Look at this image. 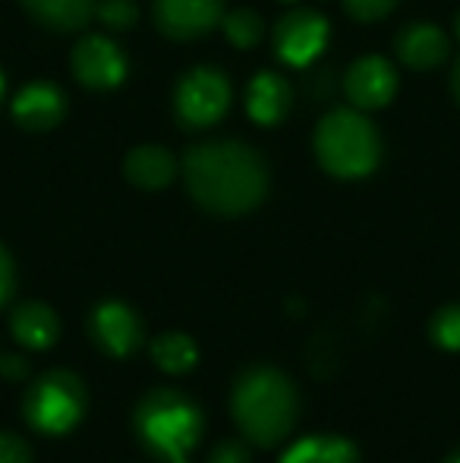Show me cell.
<instances>
[{"instance_id": "cell-1", "label": "cell", "mask_w": 460, "mask_h": 463, "mask_svg": "<svg viewBox=\"0 0 460 463\" xmlns=\"http://www.w3.org/2000/svg\"><path fill=\"white\" fill-rule=\"evenodd\" d=\"M183 177L190 195L211 214H243L262 202L268 171L249 146L233 139L205 142L186 152Z\"/></svg>"}, {"instance_id": "cell-2", "label": "cell", "mask_w": 460, "mask_h": 463, "mask_svg": "<svg viewBox=\"0 0 460 463\" xmlns=\"http://www.w3.org/2000/svg\"><path fill=\"white\" fill-rule=\"evenodd\" d=\"M230 410L239 432L258 448H271L290 435L300 413L296 388L281 369L256 366L237 378Z\"/></svg>"}, {"instance_id": "cell-3", "label": "cell", "mask_w": 460, "mask_h": 463, "mask_svg": "<svg viewBox=\"0 0 460 463\" xmlns=\"http://www.w3.org/2000/svg\"><path fill=\"white\" fill-rule=\"evenodd\" d=\"M133 429L148 454H158L167 463H190L192 448L202 439L205 420L192 397L174 388H158L139 401Z\"/></svg>"}, {"instance_id": "cell-4", "label": "cell", "mask_w": 460, "mask_h": 463, "mask_svg": "<svg viewBox=\"0 0 460 463\" xmlns=\"http://www.w3.org/2000/svg\"><path fill=\"white\" fill-rule=\"evenodd\" d=\"M315 155L328 174L341 180L366 177L379 167L381 142L360 110H332L315 129Z\"/></svg>"}, {"instance_id": "cell-5", "label": "cell", "mask_w": 460, "mask_h": 463, "mask_svg": "<svg viewBox=\"0 0 460 463\" xmlns=\"http://www.w3.org/2000/svg\"><path fill=\"white\" fill-rule=\"evenodd\" d=\"M25 422L42 435H63L86 413V384L67 369H51L32 382L23 401Z\"/></svg>"}, {"instance_id": "cell-6", "label": "cell", "mask_w": 460, "mask_h": 463, "mask_svg": "<svg viewBox=\"0 0 460 463\" xmlns=\"http://www.w3.org/2000/svg\"><path fill=\"white\" fill-rule=\"evenodd\" d=\"M230 104V82L221 70L199 67L192 73H186L174 95V110L177 120L186 129H205L211 123H218L228 114Z\"/></svg>"}, {"instance_id": "cell-7", "label": "cell", "mask_w": 460, "mask_h": 463, "mask_svg": "<svg viewBox=\"0 0 460 463\" xmlns=\"http://www.w3.org/2000/svg\"><path fill=\"white\" fill-rule=\"evenodd\" d=\"M328 42V23L315 10H290L275 29L277 57L290 67H306Z\"/></svg>"}, {"instance_id": "cell-8", "label": "cell", "mask_w": 460, "mask_h": 463, "mask_svg": "<svg viewBox=\"0 0 460 463\" xmlns=\"http://www.w3.org/2000/svg\"><path fill=\"white\" fill-rule=\"evenodd\" d=\"M73 73L89 89H114L127 76V57L105 35H86L73 51Z\"/></svg>"}, {"instance_id": "cell-9", "label": "cell", "mask_w": 460, "mask_h": 463, "mask_svg": "<svg viewBox=\"0 0 460 463\" xmlns=\"http://www.w3.org/2000/svg\"><path fill=\"white\" fill-rule=\"evenodd\" d=\"M224 19V0H155V23L167 38H199Z\"/></svg>"}, {"instance_id": "cell-10", "label": "cell", "mask_w": 460, "mask_h": 463, "mask_svg": "<svg viewBox=\"0 0 460 463\" xmlns=\"http://www.w3.org/2000/svg\"><path fill=\"white\" fill-rule=\"evenodd\" d=\"M92 341L111 356H129L142 344V322L127 303H101L89 318Z\"/></svg>"}, {"instance_id": "cell-11", "label": "cell", "mask_w": 460, "mask_h": 463, "mask_svg": "<svg viewBox=\"0 0 460 463\" xmlns=\"http://www.w3.org/2000/svg\"><path fill=\"white\" fill-rule=\"evenodd\" d=\"M344 89L350 104H356V110H375L385 108L394 98L398 76H394L391 63L381 61V57H362L347 70Z\"/></svg>"}, {"instance_id": "cell-12", "label": "cell", "mask_w": 460, "mask_h": 463, "mask_svg": "<svg viewBox=\"0 0 460 463\" xmlns=\"http://www.w3.org/2000/svg\"><path fill=\"white\" fill-rule=\"evenodd\" d=\"M63 117V95L61 89L48 86V82H35V86H25L23 92L13 101V120L23 129L32 133H44V129H54Z\"/></svg>"}, {"instance_id": "cell-13", "label": "cell", "mask_w": 460, "mask_h": 463, "mask_svg": "<svg viewBox=\"0 0 460 463\" xmlns=\"http://www.w3.org/2000/svg\"><path fill=\"white\" fill-rule=\"evenodd\" d=\"M451 44L445 38L442 29L429 23H417V25H407L404 32L398 35V54L407 67L413 70H429L438 67V63L448 57Z\"/></svg>"}, {"instance_id": "cell-14", "label": "cell", "mask_w": 460, "mask_h": 463, "mask_svg": "<svg viewBox=\"0 0 460 463\" xmlns=\"http://www.w3.org/2000/svg\"><path fill=\"white\" fill-rule=\"evenodd\" d=\"M123 174H127L129 184L139 189H164L177 177V161L161 146H139L127 155Z\"/></svg>"}, {"instance_id": "cell-15", "label": "cell", "mask_w": 460, "mask_h": 463, "mask_svg": "<svg viewBox=\"0 0 460 463\" xmlns=\"http://www.w3.org/2000/svg\"><path fill=\"white\" fill-rule=\"evenodd\" d=\"M13 337L29 350H48L61 335V322H57L54 309L44 303H23L10 318Z\"/></svg>"}, {"instance_id": "cell-16", "label": "cell", "mask_w": 460, "mask_h": 463, "mask_svg": "<svg viewBox=\"0 0 460 463\" xmlns=\"http://www.w3.org/2000/svg\"><path fill=\"white\" fill-rule=\"evenodd\" d=\"M246 110L256 123L271 127L290 110V86L275 73H258L249 82V95H246Z\"/></svg>"}, {"instance_id": "cell-17", "label": "cell", "mask_w": 460, "mask_h": 463, "mask_svg": "<svg viewBox=\"0 0 460 463\" xmlns=\"http://www.w3.org/2000/svg\"><path fill=\"white\" fill-rule=\"evenodd\" d=\"M281 463H360V451L341 435H309L290 445Z\"/></svg>"}, {"instance_id": "cell-18", "label": "cell", "mask_w": 460, "mask_h": 463, "mask_svg": "<svg viewBox=\"0 0 460 463\" xmlns=\"http://www.w3.org/2000/svg\"><path fill=\"white\" fill-rule=\"evenodd\" d=\"M23 6L57 32H76L95 16V0H23Z\"/></svg>"}, {"instance_id": "cell-19", "label": "cell", "mask_w": 460, "mask_h": 463, "mask_svg": "<svg viewBox=\"0 0 460 463\" xmlns=\"http://www.w3.org/2000/svg\"><path fill=\"white\" fill-rule=\"evenodd\" d=\"M152 360L164 372H171V375H183V372H190L199 363L196 341L190 335H180V331H167V335L155 337Z\"/></svg>"}, {"instance_id": "cell-20", "label": "cell", "mask_w": 460, "mask_h": 463, "mask_svg": "<svg viewBox=\"0 0 460 463\" xmlns=\"http://www.w3.org/2000/svg\"><path fill=\"white\" fill-rule=\"evenodd\" d=\"M429 335L442 350H460V303L436 312V318L429 322Z\"/></svg>"}, {"instance_id": "cell-21", "label": "cell", "mask_w": 460, "mask_h": 463, "mask_svg": "<svg viewBox=\"0 0 460 463\" xmlns=\"http://www.w3.org/2000/svg\"><path fill=\"white\" fill-rule=\"evenodd\" d=\"M224 32H228L233 44L249 48V44H256L262 38V19L252 10H233L230 16H224Z\"/></svg>"}, {"instance_id": "cell-22", "label": "cell", "mask_w": 460, "mask_h": 463, "mask_svg": "<svg viewBox=\"0 0 460 463\" xmlns=\"http://www.w3.org/2000/svg\"><path fill=\"white\" fill-rule=\"evenodd\" d=\"M95 13L101 16V23L111 29H129L136 23V4L133 0H101L95 4Z\"/></svg>"}, {"instance_id": "cell-23", "label": "cell", "mask_w": 460, "mask_h": 463, "mask_svg": "<svg viewBox=\"0 0 460 463\" xmlns=\"http://www.w3.org/2000/svg\"><path fill=\"white\" fill-rule=\"evenodd\" d=\"M344 4L350 16H356L360 23H372V19H381L385 13H391L398 0H344Z\"/></svg>"}, {"instance_id": "cell-24", "label": "cell", "mask_w": 460, "mask_h": 463, "mask_svg": "<svg viewBox=\"0 0 460 463\" xmlns=\"http://www.w3.org/2000/svg\"><path fill=\"white\" fill-rule=\"evenodd\" d=\"M0 463H32V451L19 435L0 432Z\"/></svg>"}, {"instance_id": "cell-25", "label": "cell", "mask_w": 460, "mask_h": 463, "mask_svg": "<svg viewBox=\"0 0 460 463\" xmlns=\"http://www.w3.org/2000/svg\"><path fill=\"white\" fill-rule=\"evenodd\" d=\"M209 463H252V458H249V448L239 445V441H221L209 454Z\"/></svg>"}, {"instance_id": "cell-26", "label": "cell", "mask_w": 460, "mask_h": 463, "mask_svg": "<svg viewBox=\"0 0 460 463\" xmlns=\"http://www.w3.org/2000/svg\"><path fill=\"white\" fill-rule=\"evenodd\" d=\"M13 287H16V269H13L10 252L0 246V306L13 297Z\"/></svg>"}, {"instance_id": "cell-27", "label": "cell", "mask_w": 460, "mask_h": 463, "mask_svg": "<svg viewBox=\"0 0 460 463\" xmlns=\"http://www.w3.org/2000/svg\"><path fill=\"white\" fill-rule=\"evenodd\" d=\"M0 375L4 378H25L29 375V363L23 360V356H0Z\"/></svg>"}, {"instance_id": "cell-28", "label": "cell", "mask_w": 460, "mask_h": 463, "mask_svg": "<svg viewBox=\"0 0 460 463\" xmlns=\"http://www.w3.org/2000/svg\"><path fill=\"white\" fill-rule=\"evenodd\" d=\"M451 89H455V95H457V101H460V61H457V67H455V76H451Z\"/></svg>"}, {"instance_id": "cell-29", "label": "cell", "mask_w": 460, "mask_h": 463, "mask_svg": "<svg viewBox=\"0 0 460 463\" xmlns=\"http://www.w3.org/2000/svg\"><path fill=\"white\" fill-rule=\"evenodd\" d=\"M445 463H460V451H455V454H451V458L445 460Z\"/></svg>"}, {"instance_id": "cell-30", "label": "cell", "mask_w": 460, "mask_h": 463, "mask_svg": "<svg viewBox=\"0 0 460 463\" xmlns=\"http://www.w3.org/2000/svg\"><path fill=\"white\" fill-rule=\"evenodd\" d=\"M0 98H4V76H0Z\"/></svg>"}, {"instance_id": "cell-31", "label": "cell", "mask_w": 460, "mask_h": 463, "mask_svg": "<svg viewBox=\"0 0 460 463\" xmlns=\"http://www.w3.org/2000/svg\"><path fill=\"white\" fill-rule=\"evenodd\" d=\"M287 4H296V0H287Z\"/></svg>"}, {"instance_id": "cell-32", "label": "cell", "mask_w": 460, "mask_h": 463, "mask_svg": "<svg viewBox=\"0 0 460 463\" xmlns=\"http://www.w3.org/2000/svg\"><path fill=\"white\" fill-rule=\"evenodd\" d=\"M457 25H460V16H457Z\"/></svg>"}]
</instances>
